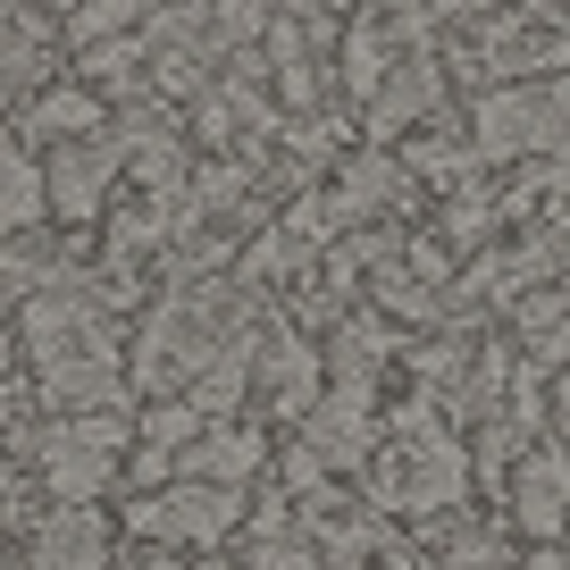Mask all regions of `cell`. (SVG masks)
<instances>
[{
	"instance_id": "obj_16",
	"label": "cell",
	"mask_w": 570,
	"mask_h": 570,
	"mask_svg": "<svg viewBox=\"0 0 570 570\" xmlns=\"http://www.w3.org/2000/svg\"><path fill=\"white\" fill-rule=\"evenodd\" d=\"M18 18H35V0H0V35H9Z\"/></svg>"
},
{
	"instance_id": "obj_3",
	"label": "cell",
	"mask_w": 570,
	"mask_h": 570,
	"mask_svg": "<svg viewBox=\"0 0 570 570\" xmlns=\"http://www.w3.org/2000/svg\"><path fill=\"white\" fill-rule=\"evenodd\" d=\"M462 479H470V462L453 445V428H436V411H403L370 453V495L403 520H428L445 503H462Z\"/></svg>"
},
{
	"instance_id": "obj_10",
	"label": "cell",
	"mask_w": 570,
	"mask_h": 570,
	"mask_svg": "<svg viewBox=\"0 0 570 570\" xmlns=\"http://www.w3.org/2000/svg\"><path fill=\"white\" fill-rule=\"evenodd\" d=\"M261 428H202L194 445L177 453V479H202V487H235L261 470Z\"/></svg>"
},
{
	"instance_id": "obj_13",
	"label": "cell",
	"mask_w": 570,
	"mask_h": 570,
	"mask_svg": "<svg viewBox=\"0 0 570 570\" xmlns=\"http://www.w3.org/2000/svg\"><path fill=\"white\" fill-rule=\"evenodd\" d=\"M428 101H436V68H428V59L394 68V92H377V135H394L403 118H420Z\"/></svg>"
},
{
	"instance_id": "obj_8",
	"label": "cell",
	"mask_w": 570,
	"mask_h": 570,
	"mask_svg": "<svg viewBox=\"0 0 570 570\" xmlns=\"http://www.w3.org/2000/svg\"><path fill=\"white\" fill-rule=\"evenodd\" d=\"M512 512H520V529H529V537H553V529H562V512H570V453H562V445H546V453H529V462H520Z\"/></svg>"
},
{
	"instance_id": "obj_4",
	"label": "cell",
	"mask_w": 570,
	"mask_h": 570,
	"mask_svg": "<svg viewBox=\"0 0 570 570\" xmlns=\"http://www.w3.org/2000/svg\"><path fill=\"white\" fill-rule=\"evenodd\" d=\"M35 453H42V479H51L68 503H85V495H101V487L118 479L126 411H76V420H51L35 436Z\"/></svg>"
},
{
	"instance_id": "obj_11",
	"label": "cell",
	"mask_w": 570,
	"mask_h": 570,
	"mask_svg": "<svg viewBox=\"0 0 570 570\" xmlns=\"http://www.w3.org/2000/svg\"><path fill=\"white\" fill-rule=\"evenodd\" d=\"M252 370L268 377V403H277L285 420H303V411L320 403V386H327V361L311 353V344H268V353H252Z\"/></svg>"
},
{
	"instance_id": "obj_6",
	"label": "cell",
	"mask_w": 570,
	"mask_h": 570,
	"mask_svg": "<svg viewBox=\"0 0 570 570\" xmlns=\"http://www.w3.org/2000/svg\"><path fill=\"white\" fill-rule=\"evenodd\" d=\"M118 177H126L118 142H68V151H51V168H42V202H51L59 218H92Z\"/></svg>"
},
{
	"instance_id": "obj_9",
	"label": "cell",
	"mask_w": 570,
	"mask_h": 570,
	"mask_svg": "<svg viewBox=\"0 0 570 570\" xmlns=\"http://www.w3.org/2000/svg\"><path fill=\"white\" fill-rule=\"evenodd\" d=\"M101 546H109L101 512H85V503H68V512H59V520H42L35 553H26V562H9V570H101Z\"/></svg>"
},
{
	"instance_id": "obj_7",
	"label": "cell",
	"mask_w": 570,
	"mask_h": 570,
	"mask_svg": "<svg viewBox=\"0 0 570 570\" xmlns=\"http://www.w3.org/2000/svg\"><path fill=\"white\" fill-rule=\"evenodd\" d=\"M303 436H311V453H320V470L327 462H370L377 453V420H370V394H320V403L303 411Z\"/></svg>"
},
{
	"instance_id": "obj_17",
	"label": "cell",
	"mask_w": 570,
	"mask_h": 570,
	"mask_svg": "<svg viewBox=\"0 0 570 570\" xmlns=\"http://www.w3.org/2000/svg\"><path fill=\"white\" fill-rule=\"evenodd\" d=\"M194 570H227V562H194Z\"/></svg>"
},
{
	"instance_id": "obj_2",
	"label": "cell",
	"mask_w": 570,
	"mask_h": 570,
	"mask_svg": "<svg viewBox=\"0 0 570 570\" xmlns=\"http://www.w3.org/2000/svg\"><path fill=\"white\" fill-rule=\"evenodd\" d=\"M227 361H252V344H244V303H235V294H210V285H185V294H168V303L151 311V327H142L135 386H151V394H194L202 377L227 370Z\"/></svg>"
},
{
	"instance_id": "obj_14",
	"label": "cell",
	"mask_w": 570,
	"mask_h": 570,
	"mask_svg": "<svg viewBox=\"0 0 570 570\" xmlns=\"http://www.w3.org/2000/svg\"><path fill=\"white\" fill-rule=\"evenodd\" d=\"M101 126V101L92 92H42L35 101V135L51 142V135H92Z\"/></svg>"
},
{
	"instance_id": "obj_12",
	"label": "cell",
	"mask_w": 570,
	"mask_h": 570,
	"mask_svg": "<svg viewBox=\"0 0 570 570\" xmlns=\"http://www.w3.org/2000/svg\"><path fill=\"white\" fill-rule=\"evenodd\" d=\"M42 210H51V202H42V168L0 142V235H26Z\"/></svg>"
},
{
	"instance_id": "obj_15",
	"label": "cell",
	"mask_w": 570,
	"mask_h": 570,
	"mask_svg": "<svg viewBox=\"0 0 570 570\" xmlns=\"http://www.w3.org/2000/svg\"><path fill=\"white\" fill-rule=\"evenodd\" d=\"M118 570H185L177 553H118Z\"/></svg>"
},
{
	"instance_id": "obj_1",
	"label": "cell",
	"mask_w": 570,
	"mask_h": 570,
	"mask_svg": "<svg viewBox=\"0 0 570 570\" xmlns=\"http://www.w3.org/2000/svg\"><path fill=\"white\" fill-rule=\"evenodd\" d=\"M26 361L42 370V403L68 411H118V336H109V303L85 277H42L18 311Z\"/></svg>"
},
{
	"instance_id": "obj_5",
	"label": "cell",
	"mask_w": 570,
	"mask_h": 570,
	"mask_svg": "<svg viewBox=\"0 0 570 570\" xmlns=\"http://www.w3.org/2000/svg\"><path fill=\"white\" fill-rule=\"evenodd\" d=\"M235 520H244L235 487H202V479H177L135 503V537H151V546H218Z\"/></svg>"
}]
</instances>
